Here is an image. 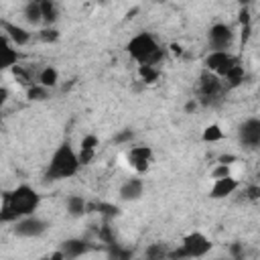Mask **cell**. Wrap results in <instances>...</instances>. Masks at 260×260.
Returning a JSON list of instances; mask_svg holds the SVG:
<instances>
[{
  "instance_id": "1",
  "label": "cell",
  "mask_w": 260,
  "mask_h": 260,
  "mask_svg": "<svg viewBox=\"0 0 260 260\" xmlns=\"http://www.w3.org/2000/svg\"><path fill=\"white\" fill-rule=\"evenodd\" d=\"M41 205V195L30 185H16L6 191L0 201V223H14L26 215H35Z\"/></svg>"
},
{
  "instance_id": "2",
  "label": "cell",
  "mask_w": 260,
  "mask_h": 260,
  "mask_svg": "<svg viewBox=\"0 0 260 260\" xmlns=\"http://www.w3.org/2000/svg\"><path fill=\"white\" fill-rule=\"evenodd\" d=\"M79 158H77V150L73 148V144L69 140L61 142L55 152L51 154L47 169H45V179L47 181H63L73 177L79 171Z\"/></svg>"
},
{
  "instance_id": "3",
  "label": "cell",
  "mask_w": 260,
  "mask_h": 260,
  "mask_svg": "<svg viewBox=\"0 0 260 260\" xmlns=\"http://www.w3.org/2000/svg\"><path fill=\"white\" fill-rule=\"evenodd\" d=\"M128 55L138 63V65H152L158 67L167 55V49L158 45V41L150 32H138L134 35L128 45H126Z\"/></svg>"
},
{
  "instance_id": "4",
  "label": "cell",
  "mask_w": 260,
  "mask_h": 260,
  "mask_svg": "<svg viewBox=\"0 0 260 260\" xmlns=\"http://www.w3.org/2000/svg\"><path fill=\"white\" fill-rule=\"evenodd\" d=\"M211 250V242L201 232H191L181 240V246L169 250L167 260H187V258H203Z\"/></svg>"
},
{
  "instance_id": "5",
  "label": "cell",
  "mask_w": 260,
  "mask_h": 260,
  "mask_svg": "<svg viewBox=\"0 0 260 260\" xmlns=\"http://www.w3.org/2000/svg\"><path fill=\"white\" fill-rule=\"evenodd\" d=\"M225 91L228 89H225L223 81L217 75H213V73H209L205 69L201 71L199 81H197V102L199 104H203V106H217L223 100Z\"/></svg>"
},
{
  "instance_id": "6",
  "label": "cell",
  "mask_w": 260,
  "mask_h": 260,
  "mask_svg": "<svg viewBox=\"0 0 260 260\" xmlns=\"http://www.w3.org/2000/svg\"><path fill=\"white\" fill-rule=\"evenodd\" d=\"M238 63H240V59L234 53H230V51H209L207 57L203 59V69L209 71V73H213V75H217L221 79Z\"/></svg>"
},
{
  "instance_id": "7",
  "label": "cell",
  "mask_w": 260,
  "mask_h": 260,
  "mask_svg": "<svg viewBox=\"0 0 260 260\" xmlns=\"http://www.w3.org/2000/svg\"><path fill=\"white\" fill-rule=\"evenodd\" d=\"M234 39H236V32L230 24L215 22V24H211V28L207 32L209 51H230L234 45Z\"/></svg>"
},
{
  "instance_id": "8",
  "label": "cell",
  "mask_w": 260,
  "mask_h": 260,
  "mask_svg": "<svg viewBox=\"0 0 260 260\" xmlns=\"http://www.w3.org/2000/svg\"><path fill=\"white\" fill-rule=\"evenodd\" d=\"M47 230H49V221H45L37 215H26V217L14 221V228H12V232L18 238H39Z\"/></svg>"
},
{
  "instance_id": "9",
  "label": "cell",
  "mask_w": 260,
  "mask_h": 260,
  "mask_svg": "<svg viewBox=\"0 0 260 260\" xmlns=\"http://www.w3.org/2000/svg\"><path fill=\"white\" fill-rule=\"evenodd\" d=\"M238 140L244 148H256L260 144V120L248 118L238 128Z\"/></svg>"
},
{
  "instance_id": "10",
  "label": "cell",
  "mask_w": 260,
  "mask_h": 260,
  "mask_svg": "<svg viewBox=\"0 0 260 260\" xmlns=\"http://www.w3.org/2000/svg\"><path fill=\"white\" fill-rule=\"evenodd\" d=\"M128 165L136 171V173H146L150 169V162H152V148L150 146H144V144H138V146H132L128 150Z\"/></svg>"
},
{
  "instance_id": "11",
  "label": "cell",
  "mask_w": 260,
  "mask_h": 260,
  "mask_svg": "<svg viewBox=\"0 0 260 260\" xmlns=\"http://www.w3.org/2000/svg\"><path fill=\"white\" fill-rule=\"evenodd\" d=\"M57 250L63 254L65 260H75V258L87 254L89 250H93V244L83 238H69V240H63Z\"/></svg>"
},
{
  "instance_id": "12",
  "label": "cell",
  "mask_w": 260,
  "mask_h": 260,
  "mask_svg": "<svg viewBox=\"0 0 260 260\" xmlns=\"http://www.w3.org/2000/svg\"><path fill=\"white\" fill-rule=\"evenodd\" d=\"M18 61H20L18 51H16L14 45L0 32V73L6 71V69H12L14 65H18Z\"/></svg>"
},
{
  "instance_id": "13",
  "label": "cell",
  "mask_w": 260,
  "mask_h": 260,
  "mask_svg": "<svg viewBox=\"0 0 260 260\" xmlns=\"http://www.w3.org/2000/svg\"><path fill=\"white\" fill-rule=\"evenodd\" d=\"M0 26H2V35L14 45V47H24V45H28L30 43V32L26 30V28H22V26H18V24H14V22H0Z\"/></svg>"
},
{
  "instance_id": "14",
  "label": "cell",
  "mask_w": 260,
  "mask_h": 260,
  "mask_svg": "<svg viewBox=\"0 0 260 260\" xmlns=\"http://www.w3.org/2000/svg\"><path fill=\"white\" fill-rule=\"evenodd\" d=\"M12 75H14V79L20 83V85H24L26 89L30 87V85H37V77H39V71H41V67H37V65H14L12 69Z\"/></svg>"
},
{
  "instance_id": "15",
  "label": "cell",
  "mask_w": 260,
  "mask_h": 260,
  "mask_svg": "<svg viewBox=\"0 0 260 260\" xmlns=\"http://www.w3.org/2000/svg\"><path fill=\"white\" fill-rule=\"evenodd\" d=\"M142 191H144V183H142V179H138V177H130V179H126V181L120 185L118 195H120L122 201H136V199L142 197Z\"/></svg>"
},
{
  "instance_id": "16",
  "label": "cell",
  "mask_w": 260,
  "mask_h": 260,
  "mask_svg": "<svg viewBox=\"0 0 260 260\" xmlns=\"http://www.w3.org/2000/svg\"><path fill=\"white\" fill-rule=\"evenodd\" d=\"M238 187H240V183H238V179H234L232 175H230V177H223V179H215L213 187L209 189V197H211V199H223V197L232 195Z\"/></svg>"
},
{
  "instance_id": "17",
  "label": "cell",
  "mask_w": 260,
  "mask_h": 260,
  "mask_svg": "<svg viewBox=\"0 0 260 260\" xmlns=\"http://www.w3.org/2000/svg\"><path fill=\"white\" fill-rule=\"evenodd\" d=\"M98 136L93 134H87L83 136L81 144H79V150H77V158H79V165H89L95 156V150H98Z\"/></svg>"
},
{
  "instance_id": "18",
  "label": "cell",
  "mask_w": 260,
  "mask_h": 260,
  "mask_svg": "<svg viewBox=\"0 0 260 260\" xmlns=\"http://www.w3.org/2000/svg\"><path fill=\"white\" fill-rule=\"evenodd\" d=\"M65 209L71 217H81L87 213V201L81 195H69L65 199Z\"/></svg>"
},
{
  "instance_id": "19",
  "label": "cell",
  "mask_w": 260,
  "mask_h": 260,
  "mask_svg": "<svg viewBox=\"0 0 260 260\" xmlns=\"http://www.w3.org/2000/svg\"><path fill=\"white\" fill-rule=\"evenodd\" d=\"M39 4H41V18H43V22L47 26H53L57 22V18H59V6L53 0H43Z\"/></svg>"
},
{
  "instance_id": "20",
  "label": "cell",
  "mask_w": 260,
  "mask_h": 260,
  "mask_svg": "<svg viewBox=\"0 0 260 260\" xmlns=\"http://www.w3.org/2000/svg\"><path fill=\"white\" fill-rule=\"evenodd\" d=\"M57 81H59V73H57V69H55V67H51V65L41 67L39 77H37V83H39V85H43V87L51 89V87H55V85H57Z\"/></svg>"
},
{
  "instance_id": "21",
  "label": "cell",
  "mask_w": 260,
  "mask_h": 260,
  "mask_svg": "<svg viewBox=\"0 0 260 260\" xmlns=\"http://www.w3.org/2000/svg\"><path fill=\"white\" fill-rule=\"evenodd\" d=\"M22 14H24V20L32 26L41 24L43 18H41V4L39 2H26L24 8H22Z\"/></svg>"
},
{
  "instance_id": "22",
  "label": "cell",
  "mask_w": 260,
  "mask_h": 260,
  "mask_svg": "<svg viewBox=\"0 0 260 260\" xmlns=\"http://www.w3.org/2000/svg\"><path fill=\"white\" fill-rule=\"evenodd\" d=\"M169 246L167 244H162V242H156V244H150L148 248H146V252H144V258L146 260H167V256H169Z\"/></svg>"
},
{
  "instance_id": "23",
  "label": "cell",
  "mask_w": 260,
  "mask_h": 260,
  "mask_svg": "<svg viewBox=\"0 0 260 260\" xmlns=\"http://www.w3.org/2000/svg\"><path fill=\"white\" fill-rule=\"evenodd\" d=\"M138 73H140V79L144 83H152V81L158 79L160 69L158 67H152V65H138Z\"/></svg>"
},
{
  "instance_id": "24",
  "label": "cell",
  "mask_w": 260,
  "mask_h": 260,
  "mask_svg": "<svg viewBox=\"0 0 260 260\" xmlns=\"http://www.w3.org/2000/svg\"><path fill=\"white\" fill-rule=\"evenodd\" d=\"M26 95H28L30 102H43V100L49 98V89L37 83V85H30V87L26 89Z\"/></svg>"
},
{
  "instance_id": "25",
  "label": "cell",
  "mask_w": 260,
  "mask_h": 260,
  "mask_svg": "<svg viewBox=\"0 0 260 260\" xmlns=\"http://www.w3.org/2000/svg\"><path fill=\"white\" fill-rule=\"evenodd\" d=\"M205 142H217V140H221L223 138V130L217 126V124H211V126H207L205 130H203V136H201Z\"/></svg>"
},
{
  "instance_id": "26",
  "label": "cell",
  "mask_w": 260,
  "mask_h": 260,
  "mask_svg": "<svg viewBox=\"0 0 260 260\" xmlns=\"http://www.w3.org/2000/svg\"><path fill=\"white\" fill-rule=\"evenodd\" d=\"M59 37H61V32L55 26H45L39 30V41H43V43H57Z\"/></svg>"
},
{
  "instance_id": "27",
  "label": "cell",
  "mask_w": 260,
  "mask_h": 260,
  "mask_svg": "<svg viewBox=\"0 0 260 260\" xmlns=\"http://www.w3.org/2000/svg\"><path fill=\"white\" fill-rule=\"evenodd\" d=\"M93 207H95L104 217H108V219H110V217H116V215L120 213V209H118L116 205H110V203H95Z\"/></svg>"
},
{
  "instance_id": "28",
  "label": "cell",
  "mask_w": 260,
  "mask_h": 260,
  "mask_svg": "<svg viewBox=\"0 0 260 260\" xmlns=\"http://www.w3.org/2000/svg\"><path fill=\"white\" fill-rule=\"evenodd\" d=\"M211 177H213V179H223V177H230V167H228V165H217V167L211 171Z\"/></svg>"
},
{
  "instance_id": "29",
  "label": "cell",
  "mask_w": 260,
  "mask_h": 260,
  "mask_svg": "<svg viewBox=\"0 0 260 260\" xmlns=\"http://www.w3.org/2000/svg\"><path fill=\"white\" fill-rule=\"evenodd\" d=\"M132 136H134V134H132V130H122V132L116 136V142H120V144H122V142H130V140H132Z\"/></svg>"
},
{
  "instance_id": "30",
  "label": "cell",
  "mask_w": 260,
  "mask_h": 260,
  "mask_svg": "<svg viewBox=\"0 0 260 260\" xmlns=\"http://www.w3.org/2000/svg\"><path fill=\"white\" fill-rule=\"evenodd\" d=\"M246 195H248V199H258V195H260V189L256 187V185H252V187H248V191H246Z\"/></svg>"
},
{
  "instance_id": "31",
  "label": "cell",
  "mask_w": 260,
  "mask_h": 260,
  "mask_svg": "<svg viewBox=\"0 0 260 260\" xmlns=\"http://www.w3.org/2000/svg\"><path fill=\"white\" fill-rule=\"evenodd\" d=\"M8 98H10V91L6 87H0V110L4 108V104L8 102Z\"/></svg>"
},
{
  "instance_id": "32",
  "label": "cell",
  "mask_w": 260,
  "mask_h": 260,
  "mask_svg": "<svg viewBox=\"0 0 260 260\" xmlns=\"http://www.w3.org/2000/svg\"><path fill=\"white\" fill-rule=\"evenodd\" d=\"M41 260H65V258H63V254H61L59 250H55V252H51L49 256H43Z\"/></svg>"
},
{
  "instance_id": "33",
  "label": "cell",
  "mask_w": 260,
  "mask_h": 260,
  "mask_svg": "<svg viewBox=\"0 0 260 260\" xmlns=\"http://www.w3.org/2000/svg\"><path fill=\"white\" fill-rule=\"evenodd\" d=\"M234 160H236L234 154H223V156H219V165H228V167H230V162H234Z\"/></svg>"
},
{
  "instance_id": "34",
  "label": "cell",
  "mask_w": 260,
  "mask_h": 260,
  "mask_svg": "<svg viewBox=\"0 0 260 260\" xmlns=\"http://www.w3.org/2000/svg\"><path fill=\"white\" fill-rule=\"evenodd\" d=\"M230 250H232V254H234V256H240V254H242V246H240V244H234Z\"/></svg>"
},
{
  "instance_id": "35",
  "label": "cell",
  "mask_w": 260,
  "mask_h": 260,
  "mask_svg": "<svg viewBox=\"0 0 260 260\" xmlns=\"http://www.w3.org/2000/svg\"><path fill=\"white\" fill-rule=\"evenodd\" d=\"M195 106H197V102H195V100H193V102H189V104H187V112H191Z\"/></svg>"
},
{
  "instance_id": "36",
  "label": "cell",
  "mask_w": 260,
  "mask_h": 260,
  "mask_svg": "<svg viewBox=\"0 0 260 260\" xmlns=\"http://www.w3.org/2000/svg\"><path fill=\"white\" fill-rule=\"evenodd\" d=\"M0 128H2V118H0Z\"/></svg>"
}]
</instances>
